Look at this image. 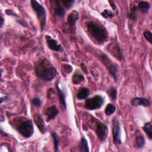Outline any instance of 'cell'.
<instances>
[{
    "instance_id": "obj_32",
    "label": "cell",
    "mask_w": 152,
    "mask_h": 152,
    "mask_svg": "<svg viewBox=\"0 0 152 152\" xmlns=\"http://www.w3.org/2000/svg\"><path fill=\"white\" fill-rule=\"evenodd\" d=\"M108 2H109V3L110 4V7H112V8L114 11H117V8H116V4H115V2L114 1H109Z\"/></svg>"
},
{
    "instance_id": "obj_3",
    "label": "cell",
    "mask_w": 152,
    "mask_h": 152,
    "mask_svg": "<svg viewBox=\"0 0 152 152\" xmlns=\"http://www.w3.org/2000/svg\"><path fill=\"white\" fill-rule=\"evenodd\" d=\"M15 128L24 138H30L34 133V127L32 121L25 117H21L14 122Z\"/></svg>"
},
{
    "instance_id": "obj_6",
    "label": "cell",
    "mask_w": 152,
    "mask_h": 152,
    "mask_svg": "<svg viewBox=\"0 0 152 152\" xmlns=\"http://www.w3.org/2000/svg\"><path fill=\"white\" fill-rule=\"evenodd\" d=\"M93 121L95 124L94 130L98 138L100 141H105L108 134V128L107 125L96 118H93Z\"/></svg>"
},
{
    "instance_id": "obj_20",
    "label": "cell",
    "mask_w": 152,
    "mask_h": 152,
    "mask_svg": "<svg viewBox=\"0 0 152 152\" xmlns=\"http://www.w3.org/2000/svg\"><path fill=\"white\" fill-rule=\"evenodd\" d=\"M142 129L145 132V134L147 135L148 138L151 140L152 138V125L151 122H146L144 125L142 127Z\"/></svg>"
},
{
    "instance_id": "obj_33",
    "label": "cell",
    "mask_w": 152,
    "mask_h": 152,
    "mask_svg": "<svg viewBox=\"0 0 152 152\" xmlns=\"http://www.w3.org/2000/svg\"><path fill=\"white\" fill-rule=\"evenodd\" d=\"M5 12H6V14H7V15H15V12H14L12 10H11V9H7V10H6Z\"/></svg>"
},
{
    "instance_id": "obj_30",
    "label": "cell",
    "mask_w": 152,
    "mask_h": 152,
    "mask_svg": "<svg viewBox=\"0 0 152 152\" xmlns=\"http://www.w3.org/2000/svg\"><path fill=\"white\" fill-rule=\"evenodd\" d=\"M31 103L33 106L37 107H40L42 104V101L39 98L35 97L32 99L31 100Z\"/></svg>"
},
{
    "instance_id": "obj_29",
    "label": "cell",
    "mask_w": 152,
    "mask_h": 152,
    "mask_svg": "<svg viewBox=\"0 0 152 152\" xmlns=\"http://www.w3.org/2000/svg\"><path fill=\"white\" fill-rule=\"evenodd\" d=\"M143 35L144 36V37L145 38V39L149 42V43L150 44L152 43V35H151V31L147 30L145 31L143 33Z\"/></svg>"
},
{
    "instance_id": "obj_24",
    "label": "cell",
    "mask_w": 152,
    "mask_h": 152,
    "mask_svg": "<svg viewBox=\"0 0 152 152\" xmlns=\"http://www.w3.org/2000/svg\"><path fill=\"white\" fill-rule=\"evenodd\" d=\"M51 135L52 138L53 140V147H54V151H58V146L59 143V135L55 132H51Z\"/></svg>"
},
{
    "instance_id": "obj_34",
    "label": "cell",
    "mask_w": 152,
    "mask_h": 152,
    "mask_svg": "<svg viewBox=\"0 0 152 152\" xmlns=\"http://www.w3.org/2000/svg\"><path fill=\"white\" fill-rule=\"evenodd\" d=\"M4 23V19L2 17V16H1V28L2 27Z\"/></svg>"
},
{
    "instance_id": "obj_18",
    "label": "cell",
    "mask_w": 152,
    "mask_h": 152,
    "mask_svg": "<svg viewBox=\"0 0 152 152\" xmlns=\"http://www.w3.org/2000/svg\"><path fill=\"white\" fill-rule=\"evenodd\" d=\"M90 94V90L87 87H82L80 89L78 92L77 93L76 96L77 98L79 100L86 99L88 97Z\"/></svg>"
},
{
    "instance_id": "obj_13",
    "label": "cell",
    "mask_w": 152,
    "mask_h": 152,
    "mask_svg": "<svg viewBox=\"0 0 152 152\" xmlns=\"http://www.w3.org/2000/svg\"><path fill=\"white\" fill-rule=\"evenodd\" d=\"M131 104L133 106H142L144 107H148L150 104V101L144 97H135L131 100Z\"/></svg>"
},
{
    "instance_id": "obj_22",
    "label": "cell",
    "mask_w": 152,
    "mask_h": 152,
    "mask_svg": "<svg viewBox=\"0 0 152 152\" xmlns=\"http://www.w3.org/2000/svg\"><path fill=\"white\" fill-rule=\"evenodd\" d=\"M150 8L149 2L147 1H140L138 4V9L143 13H147Z\"/></svg>"
},
{
    "instance_id": "obj_14",
    "label": "cell",
    "mask_w": 152,
    "mask_h": 152,
    "mask_svg": "<svg viewBox=\"0 0 152 152\" xmlns=\"http://www.w3.org/2000/svg\"><path fill=\"white\" fill-rule=\"evenodd\" d=\"M79 14L77 11H71L67 17V23L71 27H75L76 22L78 20Z\"/></svg>"
},
{
    "instance_id": "obj_25",
    "label": "cell",
    "mask_w": 152,
    "mask_h": 152,
    "mask_svg": "<svg viewBox=\"0 0 152 152\" xmlns=\"http://www.w3.org/2000/svg\"><path fill=\"white\" fill-rule=\"evenodd\" d=\"M116 110V107L113 105L111 103H109L107 104L106 108H105V110L104 112L106 113V115H111L112 114H113Z\"/></svg>"
},
{
    "instance_id": "obj_23",
    "label": "cell",
    "mask_w": 152,
    "mask_h": 152,
    "mask_svg": "<svg viewBox=\"0 0 152 152\" xmlns=\"http://www.w3.org/2000/svg\"><path fill=\"white\" fill-rule=\"evenodd\" d=\"M79 149H80V151L83 152H88L90 151L88 146L87 141L84 137H82L81 139L80 145H79Z\"/></svg>"
},
{
    "instance_id": "obj_9",
    "label": "cell",
    "mask_w": 152,
    "mask_h": 152,
    "mask_svg": "<svg viewBox=\"0 0 152 152\" xmlns=\"http://www.w3.org/2000/svg\"><path fill=\"white\" fill-rule=\"evenodd\" d=\"M112 135L113 143L116 145L121 144V126L119 121L116 117H115L112 120Z\"/></svg>"
},
{
    "instance_id": "obj_11",
    "label": "cell",
    "mask_w": 152,
    "mask_h": 152,
    "mask_svg": "<svg viewBox=\"0 0 152 152\" xmlns=\"http://www.w3.org/2000/svg\"><path fill=\"white\" fill-rule=\"evenodd\" d=\"M59 110L55 105L48 107L45 110V115L46 116V121L49 122L53 119L58 114Z\"/></svg>"
},
{
    "instance_id": "obj_4",
    "label": "cell",
    "mask_w": 152,
    "mask_h": 152,
    "mask_svg": "<svg viewBox=\"0 0 152 152\" xmlns=\"http://www.w3.org/2000/svg\"><path fill=\"white\" fill-rule=\"evenodd\" d=\"M31 6L33 11L35 12L36 17L40 22V29L42 31L46 26V13L45 8L37 1H31Z\"/></svg>"
},
{
    "instance_id": "obj_16",
    "label": "cell",
    "mask_w": 152,
    "mask_h": 152,
    "mask_svg": "<svg viewBox=\"0 0 152 152\" xmlns=\"http://www.w3.org/2000/svg\"><path fill=\"white\" fill-rule=\"evenodd\" d=\"M135 143L136 146L138 148H141L144 147L145 144V139L144 136L141 134L139 130L136 131V137H135Z\"/></svg>"
},
{
    "instance_id": "obj_31",
    "label": "cell",
    "mask_w": 152,
    "mask_h": 152,
    "mask_svg": "<svg viewBox=\"0 0 152 152\" xmlns=\"http://www.w3.org/2000/svg\"><path fill=\"white\" fill-rule=\"evenodd\" d=\"M63 66V70L64 72H66V74H69L70 73L72 70V67L71 65H68V64H64L62 65Z\"/></svg>"
},
{
    "instance_id": "obj_15",
    "label": "cell",
    "mask_w": 152,
    "mask_h": 152,
    "mask_svg": "<svg viewBox=\"0 0 152 152\" xmlns=\"http://www.w3.org/2000/svg\"><path fill=\"white\" fill-rule=\"evenodd\" d=\"M54 13L56 15L62 17L65 14V11L61 1H55V7L54 8Z\"/></svg>"
},
{
    "instance_id": "obj_21",
    "label": "cell",
    "mask_w": 152,
    "mask_h": 152,
    "mask_svg": "<svg viewBox=\"0 0 152 152\" xmlns=\"http://www.w3.org/2000/svg\"><path fill=\"white\" fill-rule=\"evenodd\" d=\"M137 7L132 4L130 7V12L128 15V17L130 20H132L133 21H135L137 19Z\"/></svg>"
},
{
    "instance_id": "obj_27",
    "label": "cell",
    "mask_w": 152,
    "mask_h": 152,
    "mask_svg": "<svg viewBox=\"0 0 152 152\" xmlns=\"http://www.w3.org/2000/svg\"><path fill=\"white\" fill-rule=\"evenodd\" d=\"M114 13L112 11H110V10H108V9H105L102 12V14H101V15H102V17H103L104 18H112L113 16H114Z\"/></svg>"
},
{
    "instance_id": "obj_8",
    "label": "cell",
    "mask_w": 152,
    "mask_h": 152,
    "mask_svg": "<svg viewBox=\"0 0 152 152\" xmlns=\"http://www.w3.org/2000/svg\"><path fill=\"white\" fill-rule=\"evenodd\" d=\"M107 49L110 52V53L112 55H113L114 57H115L117 59L121 61L123 59L122 50L120 48V46L116 37H115L113 39V42H112L110 44L107 45Z\"/></svg>"
},
{
    "instance_id": "obj_17",
    "label": "cell",
    "mask_w": 152,
    "mask_h": 152,
    "mask_svg": "<svg viewBox=\"0 0 152 152\" xmlns=\"http://www.w3.org/2000/svg\"><path fill=\"white\" fill-rule=\"evenodd\" d=\"M55 85H56V89H57V92H58V97H59V100L60 103L63 106L64 109H66V102H65V95H64L63 91L60 89V88L59 87V81L58 80V81L56 82V84Z\"/></svg>"
},
{
    "instance_id": "obj_2",
    "label": "cell",
    "mask_w": 152,
    "mask_h": 152,
    "mask_svg": "<svg viewBox=\"0 0 152 152\" xmlns=\"http://www.w3.org/2000/svg\"><path fill=\"white\" fill-rule=\"evenodd\" d=\"M35 72L38 78L46 81H51L57 74L56 69L46 59L37 64L35 68Z\"/></svg>"
},
{
    "instance_id": "obj_1",
    "label": "cell",
    "mask_w": 152,
    "mask_h": 152,
    "mask_svg": "<svg viewBox=\"0 0 152 152\" xmlns=\"http://www.w3.org/2000/svg\"><path fill=\"white\" fill-rule=\"evenodd\" d=\"M86 26L88 33L96 43L101 45L107 40V31L102 24L94 21H90L86 23Z\"/></svg>"
},
{
    "instance_id": "obj_26",
    "label": "cell",
    "mask_w": 152,
    "mask_h": 152,
    "mask_svg": "<svg viewBox=\"0 0 152 152\" xmlns=\"http://www.w3.org/2000/svg\"><path fill=\"white\" fill-rule=\"evenodd\" d=\"M107 93L108 96L112 99V100L114 101V100H116V97H117V90H116V88L112 87L108 90Z\"/></svg>"
},
{
    "instance_id": "obj_7",
    "label": "cell",
    "mask_w": 152,
    "mask_h": 152,
    "mask_svg": "<svg viewBox=\"0 0 152 152\" xmlns=\"http://www.w3.org/2000/svg\"><path fill=\"white\" fill-rule=\"evenodd\" d=\"M100 58L102 63L106 66V68L109 71V73L113 77L114 80L116 82L117 81V68L115 64L112 62V61L107 57L106 55L103 53H101Z\"/></svg>"
},
{
    "instance_id": "obj_12",
    "label": "cell",
    "mask_w": 152,
    "mask_h": 152,
    "mask_svg": "<svg viewBox=\"0 0 152 152\" xmlns=\"http://www.w3.org/2000/svg\"><path fill=\"white\" fill-rule=\"evenodd\" d=\"M34 122L39 128V131L41 132L42 134H44L46 131V128L45 125L44 123V121L42 118V116L39 113H36L34 116Z\"/></svg>"
},
{
    "instance_id": "obj_10",
    "label": "cell",
    "mask_w": 152,
    "mask_h": 152,
    "mask_svg": "<svg viewBox=\"0 0 152 152\" xmlns=\"http://www.w3.org/2000/svg\"><path fill=\"white\" fill-rule=\"evenodd\" d=\"M45 39L46 40V43L48 48L53 51L59 52L61 50V46L58 43V42L53 39L49 35H46Z\"/></svg>"
},
{
    "instance_id": "obj_19",
    "label": "cell",
    "mask_w": 152,
    "mask_h": 152,
    "mask_svg": "<svg viewBox=\"0 0 152 152\" xmlns=\"http://www.w3.org/2000/svg\"><path fill=\"white\" fill-rule=\"evenodd\" d=\"M84 80L83 75L78 71H76L72 77V83L74 84H79Z\"/></svg>"
},
{
    "instance_id": "obj_5",
    "label": "cell",
    "mask_w": 152,
    "mask_h": 152,
    "mask_svg": "<svg viewBox=\"0 0 152 152\" xmlns=\"http://www.w3.org/2000/svg\"><path fill=\"white\" fill-rule=\"evenodd\" d=\"M103 103V98L100 95H95L93 97L86 100L84 107L87 110H93L100 108Z\"/></svg>"
},
{
    "instance_id": "obj_28",
    "label": "cell",
    "mask_w": 152,
    "mask_h": 152,
    "mask_svg": "<svg viewBox=\"0 0 152 152\" xmlns=\"http://www.w3.org/2000/svg\"><path fill=\"white\" fill-rule=\"evenodd\" d=\"M61 2L64 8H65L66 9H69L72 7L74 1H73V0H70V1L62 0V1H61Z\"/></svg>"
},
{
    "instance_id": "obj_35",
    "label": "cell",
    "mask_w": 152,
    "mask_h": 152,
    "mask_svg": "<svg viewBox=\"0 0 152 152\" xmlns=\"http://www.w3.org/2000/svg\"><path fill=\"white\" fill-rule=\"evenodd\" d=\"M1 135H2V136H7V134H6L5 132H3V131H2V129H1Z\"/></svg>"
}]
</instances>
